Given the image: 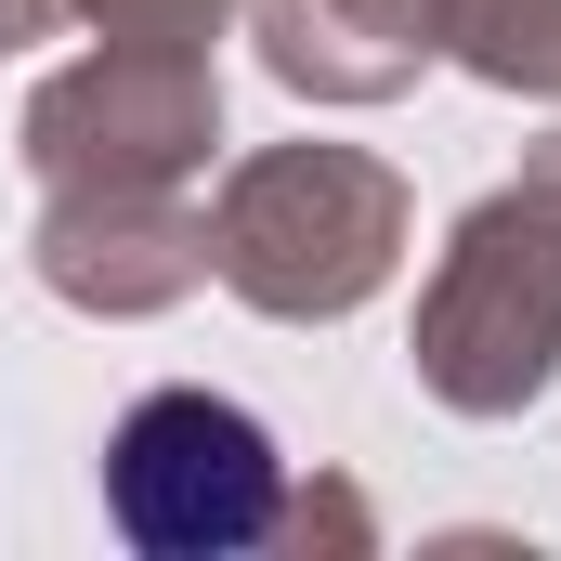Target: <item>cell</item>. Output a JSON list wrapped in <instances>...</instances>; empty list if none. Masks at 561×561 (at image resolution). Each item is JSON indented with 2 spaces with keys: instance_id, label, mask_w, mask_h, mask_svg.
Returning a JSON list of instances; mask_svg holds the SVG:
<instances>
[{
  "instance_id": "1",
  "label": "cell",
  "mask_w": 561,
  "mask_h": 561,
  "mask_svg": "<svg viewBox=\"0 0 561 561\" xmlns=\"http://www.w3.org/2000/svg\"><path fill=\"white\" fill-rule=\"evenodd\" d=\"M105 510L157 561H236V549L275 536L287 457H275V431L249 405H222V392H144L118 419V444H105Z\"/></svg>"
}]
</instances>
